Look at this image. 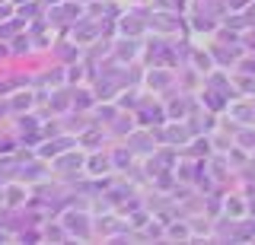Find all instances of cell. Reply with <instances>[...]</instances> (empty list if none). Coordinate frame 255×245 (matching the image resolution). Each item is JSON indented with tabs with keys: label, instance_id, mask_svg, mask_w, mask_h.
I'll return each instance as SVG.
<instances>
[{
	"label": "cell",
	"instance_id": "obj_1",
	"mask_svg": "<svg viewBox=\"0 0 255 245\" xmlns=\"http://www.w3.org/2000/svg\"><path fill=\"white\" fill-rule=\"evenodd\" d=\"M109 165H106V160H102V156H96V160H90V172H96V175H99V172H106Z\"/></svg>",
	"mask_w": 255,
	"mask_h": 245
},
{
	"label": "cell",
	"instance_id": "obj_2",
	"mask_svg": "<svg viewBox=\"0 0 255 245\" xmlns=\"http://www.w3.org/2000/svg\"><path fill=\"white\" fill-rule=\"evenodd\" d=\"M236 118H239V121H252V108H243V105H239L236 108Z\"/></svg>",
	"mask_w": 255,
	"mask_h": 245
}]
</instances>
